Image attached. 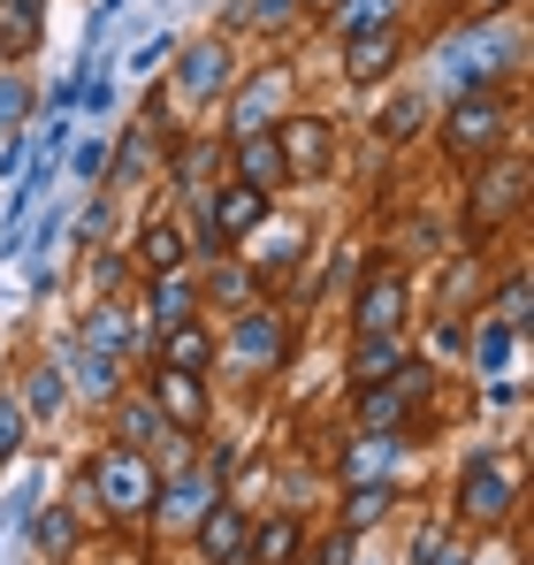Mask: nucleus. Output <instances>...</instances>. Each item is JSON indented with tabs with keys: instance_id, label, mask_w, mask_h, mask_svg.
Here are the masks:
<instances>
[{
	"instance_id": "40",
	"label": "nucleus",
	"mask_w": 534,
	"mask_h": 565,
	"mask_svg": "<svg viewBox=\"0 0 534 565\" xmlns=\"http://www.w3.org/2000/svg\"><path fill=\"white\" fill-rule=\"evenodd\" d=\"M107 230H115V199L99 191V199H92V206H85V222H77V237H85V245H99Z\"/></svg>"
},
{
	"instance_id": "39",
	"label": "nucleus",
	"mask_w": 534,
	"mask_h": 565,
	"mask_svg": "<svg viewBox=\"0 0 534 565\" xmlns=\"http://www.w3.org/2000/svg\"><path fill=\"white\" fill-rule=\"evenodd\" d=\"M298 565H352V535L337 527V535H321V543H306V558Z\"/></svg>"
},
{
	"instance_id": "14",
	"label": "nucleus",
	"mask_w": 534,
	"mask_h": 565,
	"mask_svg": "<svg viewBox=\"0 0 534 565\" xmlns=\"http://www.w3.org/2000/svg\"><path fill=\"white\" fill-rule=\"evenodd\" d=\"M245 535H253V520H245L229 497H214V504L199 512V527H191V543H199L206 565H245Z\"/></svg>"
},
{
	"instance_id": "30",
	"label": "nucleus",
	"mask_w": 534,
	"mask_h": 565,
	"mask_svg": "<svg viewBox=\"0 0 534 565\" xmlns=\"http://www.w3.org/2000/svg\"><path fill=\"white\" fill-rule=\"evenodd\" d=\"M374 130H382V138H389V146H405V138H413V130H428V99H420V93L389 99V107H382V122H374Z\"/></svg>"
},
{
	"instance_id": "18",
	"label": "nucleus",
	"mask_w": 534,
	"mask_h": 565,
	"mask_svg": "<svg viewBox=\"0 0 534 565\" xmlns=\"http://www.w3.org/2000/svg\"><path fill=\"white\" fill-rule=\"evenodd\" d=\"M107 413H115V444H122V451H153V444L169 436V420H161V405H153L146 390H138V397L122 390V397H115Z\"/></svg>"
},
{
	"instance_id": "7",
	"label": "nucleus",
	"mask_w": 534,
	"mask_h": 565,
	"mask_svg": "<svg viewBox=\"0 0 534 565\" xmlns=\"http://www.w3.org/2000/svg\"><path fill=\"white\" fill-rule=\"evenodd\" d=\"M267 222V191H253V184H229L214 191V206H206V230H199V253L214 260V253H237V237H253Z\"/></svg>"
},
{
	"instance_id": "19",
	"label": "nucleus",
	"mask_w": 534,
	"mask_h": 565,
	"mask_svg": "<svg viewBox=\"0 0 534 565\" xmlns=\"http://www.w3.org/2000/svg\"><path fill=\"white\" fill-rule=\"evenodd\" d=\"M298 558H306V527L290 512H275L245 535V565H298Z\"/></svg>"
},
{
	"instance_id": "17",
	"label": "nucleus",
	"mask_w": 534,
	"mask_h": 565,
	"mask_svg": "<svg viewBox=\"0 0 534 565\" xmlns=\"http://www.w3.org/2000/svg\"><path fill=\"white\" fill-rule=\"evenodd\" d=\"M199 306H229V313H245V306H260V276H253L245 260L214 253L206 276H199Z\"/></svg>"
},
{
	"instance_id": "36",
	"label": "nucleus",
	"mask_w": 534,
	"mask_h": 565,
	"mask_svg": "<svg viewBox=\"0 0 534 565\" xmlns=\"http://www.w3.org/2000/svg\"><path fill=\"white\" fill-rule=\"evenodd\" d=\"M23 115H31V85L8 70V77H0V138H8V130H23Z\"/></svg>"
},
{
	"instance_id": "5",
	"label": "nucleus",
	"mask_w": 534,
	"mask_h": 565,
	"mask_svg": "<svg viewBox=\"0 0 534 565\" xmlns=\"http://www.w3.org/2000/svg\"><path fill=\"white\" fill-rule=\"evenodd\" d=\"M275 146H282V177L290 184H321L337 169V122L329 115H275Z\"/></svg>"
},
{
	"instance_id": "35",
	"label": "nucleus",
	"mask_w": 534,
	"mask_h": 565,
	"mask_svg": "<svg viewBox=\"0 0 534 565\" xmlns=\"http://www.w3.org/2000/svg\"><path fill=\"white\" fill-rule=\"evenodd\" d=\"M481 282V253H458V268H450V282H444V321H458L466 313V290Z\"/></svg>"
},
{
	"instance_id": "33",
	"label": "nucleus",
	"mask_w": 534,
	"mask_h": 565,
	"mask_svg": "<svg viewBox=\"0 0 534 565\" xmlns=\"http://www.w3.org/2000/svg\"><path fill=\"white\" fill-rule=\"evenodd\" d=\"M298 15H306V0H245V23H253V31H267V39H282Z\"/></svg>"
},
{
	"instance_id": "1",
	"label": "nucleus",
	"mask_w": 534,
	"mask_h": 565,
	"mask_svg": "<svg viewBox=\"0 0 534 565\" xmlns=\"http://www.w3.org/2000/svg\"><path fill=\"white\" fill-rule=\"evenodd\" d=\"M92 497L107 504V520H146V504H153V489H161V467H153V451H122V444H107L99 459H92Z\"/></svg>"
},
{
	"instance_id": "15",
	"label": "nucleus",
	"mask_w": 534,
	"mask_h": 565,
	"mask_svg": "<svg viewBox=\"0 0 534 565\" xmlns=\"http://www.w3.org/2000/svg\"><path fill=\"white\" fill-rule=\"evenodd\" d=\"M397 62H405V31L397 23H374V31H352L344 39V77L352 85H382Z\"/></svg>"
},
{
	"instance_id": "31",
	"label": "nucleus",
	"mask_w": 534,
	"mask_h": 565,
	"mask_svg": "<svg viewBox=\"0 0 534 565\" xmlns=\"http://www.w3.org/2000/svg\"><path fill=\"white\" fill-rule=\"evenodd\" d=\"M31 543H39L46 558H70V551H77V520L54 504V512H39V520H31Z\"/></svg>"
},
{
	"instance_id": "23",
	"label": "nucleus",
	"mask_w": 534,
	"mask_h": 565,
	"mask_svg": "<svg viewBox=\"0 0 534 565\" xmlns=\"http://www.w3.org/2000/svg\"><path fill=\"white\" fill-rule=\"evenodd\" d=\"M397 367H405V344L397 337H352V367H344L352 390H374V382H389Z\"/></svg>"
},
{
	"instance_id": "42",
	"label": "nucleus",
	"mask_w": 534,
	"mask_h": 565,
	"mask_svg": "<svg viewBox=\"0 0 534 565\" xmlns=\"http://www.w3.org/2000/svg\"><path fill=\"white\" fill-rule=\"evenodd\" d=\"M397 245H405V253H436V245H444V230H436V222H405V230H397Z\"/></svg>"
},
{
	"instance_id": "11",
	"label": "nucleus",
	"mask_w": 534,
	"mask_h": 565,
	"mask_svg": "<svg viewBox=\"0 0 534 565\" xmlns=\"http://www.w3.org/2000/svg\"><path fill=\"white\" fill-rule=\"evenodd\" d=\"M282 99H290V70L275 62V70H260V77H253V85L237 93L229 122H222V138H245V130H275V115H290Z\"/></svg>"
},
{
	"instance_id": "28",
	"label": "nucleus",
	"mask_w": 534,
	"mask_h": 565,
	"mask_svg": "<svg viewBox=\"0 0 534 565\" xmlns=\"http://www.w3.org/2000/svg\"><path fill=\"white\" fill-rule=\"evenodd\" d=\"M512 344H520V329H504L496 313L473 321V367H481V375H504V367H512Z\"/></svg>"
},
{
	"instance_id": "37",
	"label": "nucleus",
	"mask_w": 534,
	"mask_h": 565,
	"mask_svg": "<svg viewBox=\"0 0 534 565\" xmlns=\"http://www.w3.org/2000/svg\"><path fill=\"white\" fill-rule=\"evenodd\" d=\"M527 313H534V298H527V276H512L504 290H496V321H504V329H527Z\"/></svg>"
},
{
	"instance_id": "21",
	"label": "nucleus",
	"mask_w": 534,
	"mask_h": 565,
	"mask_svg": "<svg viewBox=\"0 0 534 565\" xmlns=\"http://www.w3.org/2000/svg\"><path fill=\"white\" fill-rule=\"evenodd\" d=\"M15 405H23V420H31V428H54V413L70 405V375H62L54 360H39V367L23 375V397H15Z\"/></svg>"
},
{
	"instance_id": "27",
	"label": "nucleus",
	"mask_w": 534,
	"mask_h": 565,
	"mask_svg": "<svg viewBox=\"0 0 534 565\" xmlns=\"http://www.w3.org/2000/svg\"><path fill=\"white\" fill-rule=\"evenodd\" d=\"M389 504H397V489H389V481H352V489H344V535L382 527V520H389Z\"/></svg>"
},
{
	"instance_id": "16",
	"label": "nucleus",
	"mask_w": 534,
	"mask_h": 565,
	"mask_svg": "<svg viewBox=\"0 0 534 565\" xmlns=\"http://www.w3.org/2000/svg\"><path fill=\"white\" fill-rule=\"evenodd\" d=\"M222 146H229V177H237V184L267 191V199H275V184H290V177H282V146H275V130H245V138H222Z\"/></svg>"
},
{
	"instance_id": "10",
	"label": "nucleus",
	"mask_w": 534,
	"mask_h": 565,
	"mask_svg": "<svg viewBox=\"0 0 534 565\" xmlns=\"http://www.w3.org/2000/svg\"><path fill=\"white\" fill-rule=\"evenodd\" d=\"M214 497H222V473H177V481H161V489H153L146 520H153V527H183V535H191V527H199V512H206Z\"/></svg>"
},
{
	"instance_id": "6",
	"label": "nucleus",
	"mask_w": 534,
	"mask_h": 565,
	"mask_svg": "<svg viewBox=\"0 0 534 565\" xmlns=\"http://www.w3.org/2000/svg\"><path fill=\"white\" fill-rule=\"evenodd\" d=\"M512 512H520V473L504 467V459H473V467L458 473V520L504 527Z\"/></svg>"
},
{
	"instance_id": "44",
	"label": "nucleus",
	"mask_w": 534,
	"mask_h": 565,
	"mask_svg": "<svg viewBox=\"0 0 534 565\" xmlns=\"http://www.w3.org/2000/svg\"><path fill=\"white\" fill-rule=\"evenodd\" d=\"M70 169H77V177H107V146H99V138H92V146H77V161H70Z\"/></svg>"
},
{
	"instance_id": "26",
	"label": "nucleus",
	"mask_w": 534,
	"mask_h": 565,
	"mask_svg": "<svg viewBox=\"0 0 534 565\" xmlns=\"http://www.w3.org/2000/svg\"><path fill=\"white\" fill-rule=\"evenodd\" d=\"M161 367L206 375V367H214V337H206L199 321H177V329H161Z\"/></svg>"
},
{
	"instance_id": "8",
	"label": "nucleus",
	"mask_w": 534,
	"mask_h": 565,
	"mask_svg": "<svg viewBox=\"0 0 534 565\" xmlns=\"http://www.w3.org/2000/svg\"><path fill=\"white\" fill-rule=\"evenodd\" d=\"M405 313H413V282H405V268H374V276L359 282L352 337H397Z\"/></svg>"
},
{
	"instance_id": "13",
	"label": "nucleus",
	"mask_w": 534,
	"mask_h": 565,
	"mask_svg": "<svg viewBox=\"0 0 534 565\" xmlns=\"http://www.w3.org/2000/svg\"><path fill=\"white\" fill-rule=\"evenodd\" d=\"M282 352H290V329H282V313H267V306H245V313H237V329H229V360L260 375V367H275V360H282Z\"/></svg>"
},
{
	"instance_id": "48",
	"label": "nucleus",
	"mask_w": 534,
	"mask_h": 565,
	"mask_svg": "<svg viewBox=\"0 0 534 565\" xmlns=\"http://www.w3.org/2000/svg\"><path fill=\"white\" fill-rule=\"evenodd\" d=\"M306 8H329V0H306Z\"/></svg>"
},
{
	"instance_id": "45",
	"label": "nucleus",
	"mask_w": 534,
	"mask_h": 565,
	"mask_svg": "<svg viewBox=\"0 0 534 565\" xmlns=\"http://www.w3.org/2000/svg\"><path fill=\"white\" fill-rule=\"evenodd\" d=\"M85 99H92V115H107L115 107V77H92L85 70Z\"/></svg>"
},
{
	"instance_id": "22",
	"label": "nucleus",
	"mask_w": 534,
	"mask_h": 565,
	"mask_svg": "<svg viewBox=\"0 0 534 565\" xmlns=\"http://www.w3.org/2000/svg\"><path fill=\"white\" fill-rule=\"evenodd\" d=\"M77 344L99 352V360H122V352H130V313H122L115 298H99L85 321H77Z\"/></svg>"
},
{
	"instance_id": "43",
	"label": "nucleus",
	"mask_w": 534,
	"mask_h": 565,
	"mask_svg": "<svg viewBox=\"0 0 534 565\" xmlns=\"http://www.w3.org/2000/svg\"><path fill=\"white\" fill-rule=\"evenodd\" d=\"M413 565H466V558L450 551L444 535H420V543H413Z\"/></svg>"
},
{
	"instance_id": "4",
	"label": "nucleus",
	"mask_w": 534,
	"mask_h": 565,
	"mask_svg": "<svg viewBox=\"0 0 534 565\" xmlns=\"http://www.w3.org/2000/svg\"><path fill=\"white\" fill-rule=\"evenodd\" d=\"M428 390H436V367H428V360H405L389 382L359 390V436H405V413H413Z\"/></svg>"
},
{
	"instance_id": "24",
	"label": "nucleus",
	"mask_w": 534,
	"mask_h": 565,
	"mask_svg": "<svg viewBox=\"0 0 534 565\" xmlns=\"http://www.w3.org/2000/svg\"><path fill=\"white\" fill-rule=\"evenodd\" d=\"M70 390H85L92 405H115L122 397V360H99L85 344H70Z\"/></svg>"
},
{
	"instance_id": "46",
	"label": "nucleus",
	"mask_w": 534,
	"mask_h": 565,
	"mask_svg": "<svg viewBox=\"0 0 534 565\" xmlns=\"http://www.w3.org/2000/svg\"><path fill=\"white\" fill-rule=\"evenodd\" d=\"M15 169H23V138L8 130V138H0V177H15Z\"/></svg>"
},
{
	"instance_id": "2",
	"label": "nucleus",
	"mask_w": 534,
	"mask_h": 565,
	"mask_svg": "<svg viewBox=\"0 0 534 565\" xmlns=\"http://www.w3.org/2000/svg\"><path fill=\"white\" fill-rule=\"evenodd\" d=\"M520 206H527V161H512V153L473 161V199H466V230H473V245H489Z\"/></svg>"
},
{
	"instance_id": "38",
	"label": "nucleus",
	"mask_w": 534,
	"mask_h": 565,
	"mask_svg": "<svg viewBox=\"0 0 534 565\" xmlns=\"http://www.w3.org/2000/svg\"><path fill=\"white\" fill-rule=\"evenodd\" d=\"M23 428H31V420H23V405H15V397H0V467L23 451Z\"/></svg>"
},
{
	"instance_id": "47",
	"label": "nucleus",
	"mask_w": 534,
	"mask_h": 565,
	"mask_svg": "<svg viewBox=\"0 0 534 565\" xmlns=\"http://www.w3.org/2000/svg\"><path fill=\"white\" fill-rule=\"evenodd\" d=\"M504 8H512V0H466V15H473V23H489V15H504Z\"/></svg>"
},
{
	"instance_id": "12",
	"label": "nucleus",
	"mask_w": 534,
	"mask_h": 565,
	"mask_svg": "<svg viewBox=\"0 0 534 565\" xmlns=\"http://www.w3.org/2000/svg\"><path fill=\"white\" fill-rule=\"evenodd\" d=\"M146 397L161 405V420H169V428H183V436H199V428H206V375H183V367H153Z\"/></svg>"
},
{
	"instance_id": "3",
	"label": "nucleus",
	"mask_w": 534,
	"mask_h": 565,
	"mask_svg": "<svg viewBox=\"0 0 534 565\" xmlns=\"http://www.w3.org/2000/svg\"><path fill=\"white\" fill-rule=\"evenodd\" d=\"M504 130H512V115H504V99H489V93H458L450 115L436 122V138H444V153L458 161V169L504 153Z\"/></svg>"
},
{
	"instance_id": "25",
	"label": "nucleus",
	"mask_w": 534,
	"mask_h": 565,
	"mask_svg": "<svg viewBox=\"0 0 534 565\" xmlns=\"http://www.w3.org/2000/svg\"><path fill=\"white\" fill-rule=\"evenodd\" d=\"M183 253H191V237H183L169 214H161V222H146V237H138V268H146V276H177Z\"/></svg>"
},
{
	"instance_id": "34",
	"label": "nucleus",
	"mask_w": 534,
	"mask_h": 565,
	"mask_svg": "<svg viewBox=\"0 0 534 565\" xmlns=\"http://www.w3.org/2000/svg\"><path fill=\"white\" fill-rule=\"evenodd\" d=\"M374 23H397V0H344L337 8V31L352 39V31H374Z\"/></svg>"
},
{
	"instance_id": "9",
	"label": "nucleus",
	"mask_w": 534,
	"mask_h": 565,
	"mask_svg": "<svg viewBox=\"0 0 534 565\" xmlns=\"http://www.w3.org/2000/svg\"><path fill=\"white\" fill-rule=\"evenodd\" d=\"M229 77H237V62H229V39H222V31H206V39H191V46H183V62H177V93L183 99H199V107H206V99L229 93Z\"/></svg>"
},
{
	"instance_id": "41",
	"label": "nucleus",
	"mask_w": 534,
	"mask_h": 565,
	"mask_svg": "<svg viewBox=\"0 0 534 565\" xmlns=\"http://www.w3.org/2000/svg\"><path fill=\"white\" fill-rule=\"evenodd\" d=\"M92 282H99V290H122V282H130V260H122V253H99V245H92Z\"/></svg>"
},
{
	"instance_id": "32",
	"label": "nucleus",
	"mask_w": 534,
	"mask_h": 565,
	"mask_svg": "<svg viewBox=\"0 0 534 565\" xmlns=\"http://www.w3.org/2000/svg\"><path fill=\"white\" fill-rule=\"evenodd\" d=\"M115 177H122V184L153 177V130H146V122H138V130H130L122 146H115Z\"/></svg>"
},
{
	"instance_id": "20",
	"label": "nucleus",
	"mask_w": 534,
	"mask_h": 565,
	"mask_svg": "<svg viewBox=\"0 0 534 565\" xmlns=\"http://www.w3.org/2000/svg\"><path fill=\"white\" fill-rule=\"evenodd\" d=\"M146 313L153 329H177V321H199V276H146Z\"/></svg>"
},
{
	"instance_id": "29",
	"label": "nucleus",
	"mask_w": 534,
	"mask_h": 565,
	"mask_svg": "<svg viewBox=\"0 0 534 565\" xmlns=\"http://www.w3.org/2000/svg\"><path fill=\"white\" fill-rule=\"evenodd\" d=\"M39 31H46V0H8V31H0L8 62H23V54L39 46Z\"/></svg>"
}]
</instances>
